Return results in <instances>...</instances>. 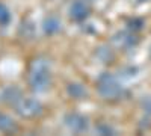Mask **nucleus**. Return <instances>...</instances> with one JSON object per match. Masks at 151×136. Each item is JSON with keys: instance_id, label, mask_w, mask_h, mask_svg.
Returning a JSON list of instances; mask_svg holds the SVG:
<instances>
[{"instance_id": "obj_1", "label": "nucleus", "mask_w": 151, "mask_h": 136, "mask_svg": "<svg viewBox=\"0 0 151 136\" xmlns=\"http://www.w3.org/2000/svg\"><path fill=\"white\" fill-rule=\"evenodd\" d=\"M29 86L33 92H45L52 83V73H50V64L44 58H38L30 64L29 68Z\"/></svg>"}, {"instance_id": "obj_2", "label": "nucleus", "mask_w": 151, "mask_h": 136, "mask_svg": "<svg viewBox=\"0 0 151 136\" xmlns=\"http://www.w3.org/2000/svg\"><path fill=\"white\" fill-rule=\"evenodd\" d=\"M97 91L100 97L104 98V100H116L124 92L118 79L110 73H103L97 79Z\"/></svg>"}, {"instance_id": "obj_3", "label": "nucleus", "mask_w": 151, "mask_h": 136, "mask_svg": "<svg viewBox=\"0 0 151 136\" xmlns=\"http://www.w3.org/2000/svg\"><path fill=\"white\" fill-rule=\"evenodd\" d=\"M15 112L21 117V118H35L40 117L42 114V104L38 98L33 97H23L21 100L15 104Z\"/></svg>"}, {"instance_id": "obj_4", "label": "nucleus", "mask_w": 151, "mask_h": 136, "mask_svg": "<svg viewBox=\"0 0 151 136\" xmlns=\"http://www.w3.org/2000/svg\"><path fill=\"white\" fill-rule=\"evenodd\" d=\"M64 122H65V126L74 133H83V132L88 130V118L80 115V114H76V112L67 114Z\"/></svg>"}, {"instance_id": "obj_5", "label": "nucleus", "mask_w": 151, "mask_h": 136, "mask_svg": "<svg viewBox=\"0 0 151 136\" xmlns=\"http://www.w3.org/2000/svg\"><path fill=\"white\" fill-rule=\"evenodd\" d=\"M89 15V6L83 0H76L70 6V18L74 21H83Z\"/></svg>"}, {"instance_id": "obj_6", "label": "nucleus", "mask_w": 151, "mask_h": 136, "mask_svg": "<svg viewBox=\"0 0 151 136\" xmlns=\"http://www.w3.org/2000/svg\"><path fill=\"white\" fill-rule=\"evenodd\" d=\"M23 98V92L20 88H17L15 85H11V86H6V88L2 91V101L15 107V104Z\"/></svg>"}, {"instance_id": "obj_7", "label": "nucleus", "mask_w": 151, "mask_h": 136, "mask_svg": "<svg viewBox=\"0 0 151 136\" xmlns=\"http://www.w3.org/2000/svg\"><path fill=\"white\" fill-rule=\"evenodd\" d=\"M113 41L118 44V47H124V48H130L137 42L136 36L130 32H119L118 35L113 36Z\"/></svg>"}, {"instance_id": "obj_8", "label": "nucleus", "mask_w": 151, "mask_h": 136, "mask_svg": "<svg viewBox=\"0 0 151 136\" xmlns=\"http://www.w3.org/2000/svg\"><path fill=\"white\" fill-rule=\"evenodd\" d=\"M17 122L12 119L9 115L0 112V132L3 133H15L17 132Z\"/></svg>"}, {"instance_id": "obj_9", "label": "nucleus", "mask_w": 151, "mask_h": 136, "mask_svg": "<svg viewBox=\"0 0 151 136\" xmlns=\"http://www.w3.org/2000/svg\"><path fill=\"white\" fill-rule=\"evenodd\" d=\"M67 91L70 94V97L76 98V100H83V98L88 97V91L83 85L80 83H70L67 86Z\"/></svg>"}, {"instance_id": "obj_10", "label": "nucleus", "mask_w": 151, "mask_h": 136, "mask_svg": "<svg viewBox=\"0 0 151 136\" xmlns=\"http://www.w3.org/2000/svg\"><path fill=\"white\" fill-rule=\"evenodd\" d=\"M42 27H44V32L47 35H53V33H56V32L60 30V21L56 17H47L44 20Z\"/></svg>"}, {"instance_id": "obj_11", "label": "nucleus", "mask_w": 151, "mask_h": 136, "mask_svg": "<svg viewBox=\"0 0 151 136\" xmlns=\"http://www.w3.org/2000/svg\"><path fill=\"white\" fill-rule=\"evenodd\" d=\"M11 21V12L5 3L0 2V26H6Z\"/></svg>"}, {"instance_id": "obj_12", "label": "nucleus", "mask_w": 151, "mask_h": 136, "mask_svg": "<svg viewBox=\"0 0 151 136\" xmlns=\"http://www.w3.org/2000/svg\"><path fill=\"white\" fill-rule=\"evenodd\" d=\"M142 24H144L142 20L134 18V20H132V21L129 23V29H130V30H139V29H142Z\"/></svg>"}, {"instance_id": "obj_13", "label": "nucleus", "mask_w": 151, "mask_h": 136, "mask_svg": "<svg viewBox=\"0 0 151 136\" xmlns=\"http://www.w3.org/2000/svg\"><path fill=\"white\" fill-rule=\"evenodd\" d=\"M97 132H98L100 135H113V133H115V132L112 130V127H109V126H106V124L98 126V127H97Z\"/></svg>"}]
</instances>
